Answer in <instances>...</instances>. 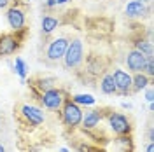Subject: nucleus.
Returning a JSON list of instances; mask_svg holds the SVG:
<instances>
[{
    "label": "nucleus",
    "instance_id": "nucleus-17",
    "mask_svg": "<svg viewBox=\"0 0 154 152\" xmlns=\"http://www.w3.org/2000/svg\"><path fill=\"white\" fill-rule=\"evenodd\" d=\"M74 103H77V105H95V98L91 95H74L72 98H70Z\"/></svg>",
    "mask_w": 154,
    "mask_h": 152
},
{
    "label": "nucleus",
    "instance_id": "nucleus-20",
    "mask_svg": "<svg viewBox=\"0 0 154 152\" xmlns=\"http://www.w3.org/2000/svg\"><path fill=\"white\" fill-rule=\"evenodd\" d=\"M144 72L145 75H149V77H154V58L152 56H147V61H145V65H144Z\"/></svg>",
    "mask_w": 154,
    "mask_h": 152
},
{
    "label": "nucleus",
    "instance_id": "nucleus-4",
    "mask_svg": "<svg viewBox=\"0 0 154 152\" xmlns=\"http://www.w3.org/2000/svg\"><path fill=\"white\" fill-rule=\"evenodd\" d=\"M23 37H25V30L12 32V33H2L0 35V56L14 54L21 46Z\"/></svg>",
    "mask_w": 154,
    "mask_h": 152
},
{
    "label": "nucleus",
    "instance_id": "nucleus-3",
    "mask_svg": "<svg viewBox=\"0 0 154 152\" xmlns=\"http://www.w3.org/2000/svg\"><path fill=\"white\" fill-rule=\"evenodd\" d=\"M38 100H40V103H42L44 108H48V110H60L63 102L67 100V93L63 89H60V87H51L48 91H42L40 96H38Z\"/></svg>",
    "mask_w": 154,
    "mask_h": 152
},
{
    "label": "nucleus",
    "instance_id": "nucleus-5",
    "mask_svg": "<svg viewBox=\"0 0 154 152\" xmlns=\"http://www.w3.org/2000/svg\"><path fill=\"white\" fill-rule=\"evenodd\" d=\"M107 123L110 131L119 136V135H131V123L125 114H119V112H109L107 114Z\"/></svg>",
    "mask_w": 154,
    "mask_h": 152
},
{
    "label": "nucleus",
    "instance_id": "nucleus-22",
    "mask_svg": "<svg viewBox=\"0 0 154 152\" xmlns=\"http://www.w3.org/2000/svg\"><path fill=\"white\" fill-rule=\"evenodd\" d=\"M145 89H147V93H145V100H147L149 103H152V100H154V89H152V86L149 84Z\"/></svg>",
    "mask_w": 154,
    "mask_h": 152
},
{
    "label": "nucleus",
    "instance_id": "nucleus-19",
    "mask_svg": "<svg viewBox=\"0 0 154 152\" xmlns=\"http://www.w3.org/2000/svg\"><path fill=\"white\" fill-rule=\"evenodd\" d=\"M37 89L42 93V91H48L51 87H56V81L54 79H37Z\"/></svg>",
    "mask_w": 154,
    "mask_h": 152
},
{
    "label": "nucleus",
    "instance_id": "nucleus-11",
    "mask_svg": "<svg viewBox=\"0 0 154 152\" xmlns=\"http://www.w3.org/2000/svg\"><path fill=\"white\" fill-rule=\"evenodd\" d=\"M103 119V112L100 108H93V110H88L86 114L82 115V129H96L100 121Z\"/></svg>",
    "mask_w": 154,
    "mask_h": 152
},
{
    "label": "nucleus",
    "instance_id": "nucleus-7",
    "mask_svg": "<svg viewBox=\"0 0 154 152\" xmlns=\"http://www.w3.org/2000/svg\"><path fill=\"white\" fill-rule=\"evenodd\" d=\"M19 114H21V117L26 121V124H30V126H38V124L44 123V112H42V108H38V107H35V105H21V110H19Z\"/></svg>",
    "mask_w": 154,
    "mask_h": 152
},
{
    "label": "nucleus",
    "instance_id": "nucleus-6",
    "mask_svg": "<svg viewBox=\"0 0 154 152\" xmlns=\"http://www.w3.org/2000/svg\"><path fill=\"white\" fill-rule=\"evenodd\" d=\"M112 79H114V84L117 93L123 96H130L133 91H131V75L121 70V68H114V74H112Z\"/></svg>",
    "mask_w": 154,
    "mask_h": 152
},
{
    "label": "nucleus",
    "instance_id": "nucleus-15",
    "mask_svg": "<svg viewBox=\"0 0 154 152\" xmlns=\"http://www.w3.org/2000/svg\"><path fill=\"white\" fill-rule=\"evenodd\" d=\"M40 25H42V33H44V35H49V33H53V32L58 28L60 21H58L56 18H53V16H44Z\"/></svg>",
    "mask_w": 154,
    "mask_h": 152
},
{
    "label": "nucleus",
    "instance_id": "nucleus-13",
    "mask_svg": "<svg viewBox=\"0 0 154 152\" xmlns=\"http://www.w3.org/2000/svg\"><path fill=\"white\" fill-rule=\"evenodd\" d=\"M149 84H152V77L145 75L144 72H137V74L131 75V91L133 93H138V91L145 89Z\"/></svg>",
    "mask_w": 154,
    "mask_h": 152
},
{
    "label": "nucleus",
    "instance_id": "nucleus-8",
    "mask_svg": "<svg viewBox=\"0 0 154 152\" xmlns=\"http://www.w3.org/2000/svg\"><path fill=\"white\" fill-rule=\"evenodd\" d=\"M7 23L12 28V32H19V30H25V23H26V14L25 11L21 9L19 5H12L7 9Z\"/></svg>",
    "mask_w": 154,
    "mask_h": 152
},
{
    "label": "nucleus",
    "instance_id": "nucleus-29",
    "mask_svg": "<svg viewBox=\"0 0 154 152\" xmlns=\"http://www.w3.org/2000/svg\"><path fill=\"white\" fill-rule=\"evenodd\" d=\"M60 152H68V149H60Z\"/></svg>",
    "mask_w": 154,
    "mask_h": 152
},
{
    "label": "nucleus",
    "instance_id": "nucleus-23",
    "mask_svg": "<svg viewBox=\"0 0 154 152\" xmlns=\"http://www.w3.org/2000/svg\"><path fill=\"white\" fill-rule=\"evenodd\" d=\"M11 4V0H0V9H7Z\"/></svg>",
    "mask_w": 154,
    "mask_h": 152
},
{
    "label": "nucleus",
    "instance_id": "nucleus-25",
    "mask_svg": "<svg viewBox=\"0 0 154 152\" xmlns=\"http://www.w3.org/2000/svg\"><path fill=\"white\" fill-rule=\"evenodd\" d=\"M147 140L149 142H152V126L149 128V131H147Z\"/></svg>",
    "mask_w": 154,
    "mask_h": 152
},
{
    "label": "nucleus",
    "instance_id": "nucleus-27",
    "mask_svg": "<svg viewBox=\"0 0 154 152\" xmlns=\"http://www.w3.org/2000/svg\"><path fill=\"white\" fill-rule=\"evenodd\" d=\"M0 152H7V150H5V147H4L2 143H0Z\"/></svg>",
    "mask_w": 154,
    "mask_h": 152
},
{
    "label": "nucleus",
    "instance_id": "nucleus-26",
    "mask_svg": "<svg viewBox=\"0 0 154 152\" xmlns=\"http://www.w3.org/2000/svg\"><path fill=\"white\" fill-rule=\"evenodd\" d=\"M123 108H128V110H130V108H131V103H126V102H123Z\"/></svg>",
    "mask_w": 154,
    "mask_h": 152
},
{
    "label": "nucleus",
    "instance_id": "nucleus-14",
    "mask_svg": "<svg viewBox=\"0 0 154 152\" xmlns=\"http://www.w3.org/2000/svg\"><path fill=\"white\" fill-rule=\"evenodd\" d=\"M100 89L103 95H116L117 89H116V84H114V79H112V74H105L100 81Z\"/></svg>",
    "mask_w": 154,
    "mask_h": 152
},
{
    "label": "nucleus",
    "instance_id": "nucleus-24",
    "mask_svg": "<svg viewBox=\"0 0 154 152\" xmlns=\"http://www.w3.org/2000/svg\"><path fill=\"white\" fill-rule=\"evenodd\" d=\"M145 152H154V143H152V142L147 143V147H145Z\"/></svg>",
    "mask_w": 154,
    "mask_h": 152
},
{
    "label": "nucleus",
    "instance_id": "nucleus-28",
    "mask_svg": "<svg viewBox=\"0 0 154 152\" xmlns=\"http://www.w3.org/2000/svg\"><path fill=\"white\" fill-rule=\"evenodd\" d=\"M138 2H142V4H145V2H147V4H149V2H151V0H138Z\"/></svg>",
    "mask_w": 154,
    "mask_h": 152
},
{
    "label": "nucleus",
    "instance_id": "nucleus-21",
    "mask_svg": "<svg viewBox=\"0 0 154 152\" xmlns=\"http://www.w3.org/2000/svg\"><path fill=\"white\" fill-rule=\"evenodd\" d=\"M67 2L68 0H46V5L48 7H58V5H63Z\"/></svg>",
    "mask_w": 154,
    "mask_h": 152
},
{
    "label": "nucleus",
    "instance_id": "nucleus-12",
    "mask_svg": "<svg viewBox=\"0 0 154 152\" xmlns=\"http://www.w3.org/2000/svg\"><path fill=\"white\" fill-rule=\"evenodd\" d=\"M147 12H149V9L145 7V4L138 2V0H131V2H128L126 7H125V14L128 16V18H131V19L144 18Z\"/></svg>",
    "mask_w": 154,
    "mask_h": 152
},
{
    "label": "nucleus",
    "instance_id": "nucleus-18",
    "mask_svg": "<svg viewBox=\"0 0 154 152\" xmlns=\"http://www.w3.org/2000/svg\"><path fill=\"white\" fill-rule=\"evenodd\" d=\"M26 70H28V67H26L25 59H23V58H16L14 72H16V74H18V75L21 77V81H23V82H25V77H26Z\"/></svg>",
    "mask_w": 154,
    "mask_h": 152
},
{
    "label": "nucleus",
    "instance_id": "nucleus-9",
    "mask_svg": "<svg viewBox=\"0 0 154 152\" xmlns=\"http://www.w3.org/2000/svg\"><path fill=\"white\" fill-rule=\"evenodd\" d=\"M68 42H70V40H68L67 37L54 38V40L48 46V51H46V56H48L49 61H58V59H61L63 54H65V51H67Z\"/></svg>",
    "mask_w": 154,
    "mask_h": 152
},
{
    "label": "nucleus",
    "instance_id": "nucleus-10",
    "mask_svg": "<svg viewBox=\"0 0 154 152\" xmlns=\"http://www.w3.org/2000/svg\"><path fill=\"white\" fill-rule=\"evenodd\" d=\"M145 61H147V56H145L144 53L137 51V49L130 51V53L126 54V65H128V70H130V72H133V74L144 70Z\"/></svg>",
    "mask_w": 154,
    "mask_h": 152
},
{
    "label": "nucleus",
    "instance_id": "nucleus-16",
    "mask_svg": "<svg viewBox=\"0 0 154 152\" xmlns=\"http://www.w3.org/2000/svg\"><path fill=\"white\" fill-rule=\"evenodd\" d=\"M135 49L144 53L145 56H152V42L151 40H145V38H138L135 42Z\"/></svg>",
    "mask_w": 154,
    "mask_h": 152
},
{
    "label": "nucleus",
    "instance_id": "nucleus-1",
    "mask_svg": "<svg viewBox=\"0 0 154 152\" xmlns=\"http://www.w3.org/2000/svg\"><path fill=\"white\" fill-rule=\"evenodd\" d=\"M60 112H61V121H63V124H65L67 128L75 129V128H79V126H81L84 112H82L81 105L74 103L68 96H67V100L63 102L61 108H60Z\"/></svg>",
    "mask_w": 154,
    "mask_h": 152
},
{
    "label": "nucleus",
    "instance_id": "nucleus-2",
    "mask_svg": "<svg viewBox=\"0 0 154 152\" xmlns=\"http://www.w3.org/2000/svg\"><path fill=\"white\" fill-rule=\"evenodd\" d=\"M63 65L65 68L68 70H74L77 68L81 63H82V59H84V46H82V40L81 38H74V40H70L67 46V51H65V54H63Z\"/></svg>",
    "mask_w": 154,
    "mask_h": 152
},
{
    "label": "nucleus",
    "instance_id": "nucleus-30",
    "mask_svg": "<svg viewBox=\"0 0 154 152\" xmlns=\"http://www.w3.org/2000/svg\"><path fill=\"white\" fill-rule=\"evenodd\" d=\"M0 126H2V117H0Z\"/></svg>",
    "mask_w": 154,
    "mask_h": 152
}]
</instances>
